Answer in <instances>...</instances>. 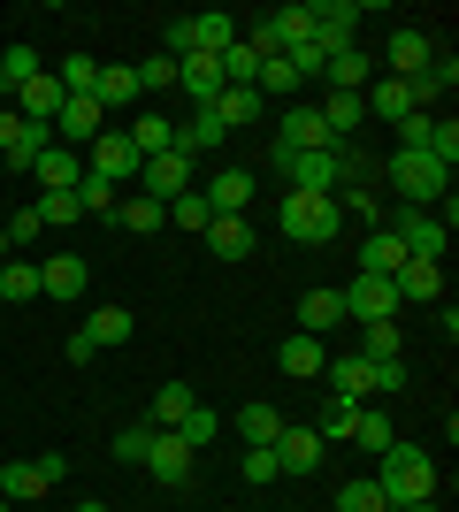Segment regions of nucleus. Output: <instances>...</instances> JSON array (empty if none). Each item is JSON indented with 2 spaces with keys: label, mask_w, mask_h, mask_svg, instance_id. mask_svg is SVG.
I'll list each match as a JSON object with an SVG mask.
<instances>
[{
  "label": "nucleus",
  "mask_w": 459,
  "mask_h": 512,
  "mask_svg": "<svg viewBox=\"0 0 459 512\" xmlns=\"http://www.w3.org/2000/svg\"><path fill=\"white\" fill-rule=\"evenodd\" d=\"M375 490H383V505H421V497H437V467H429V451L414 444H391L383 451V474H375Z\"/></svg>",
  "instance_id": "1"
},
{
  "label": "nucleus",
  "mask_w": 459,
  "mask_h": 512,
  "mask_svg": "<svg viewBox=\"0 0 459 512\" xmlns=\"http://www.w3.org/2000/svg\"><path fill=\"white\" fill-rule=\"evenodd\" d=\"M276 230L291 237V245H329V237L345 230V214H337V192H284V207H276Z\"/></svg>",
  "instance_id": "2"
},
{
  "label": "nucleus",
  "mask_w": 459,
  "mask_h": 512,
  "mask_svg": "<svg viewBox=\"0 0 459 512\" xmlns=\"http://www.w3.org/2000/svg\"><path fill=\"white\" fill-rule=\"evenodd\" d=\"M391 192L414 207H437V199H452V169H437L429 153H391Z\"/></svg>",
  "instance_id": "3"
},
{
  "label": "nucleus",
  "mask_w": 459,
  "mask_h": 512,
  "mask_svg": "<svg viewBox=\"0 0 459 512\" xmlns=\"http://www.w3.org/2000/svg\"><path fill=\"white\" fill-rule=\"evenodd\" d=\"M46 146H54V130H46V123H23L16 107H0V169H8V176H31V161H39Z\"/></svg>",
  "instance_id": "4"
},
{
  "label": "nucleus",
  "mask_w": 459,
  "mask_h": 512,
  "mask_svg": "<svg viewBox=\"0 0 459 512\" xmlns=\"http://www.w3.org/2000/svg\"><path fill=\"white\" fill-rule=\"evenodd\" d=\"M360 23H368V0H329V8H314V46L329 54H345V46H360Z\"/></svg>",
  "instance_id": "5"
},
{
  "label": "nucleus",
  "mask_w": 459,
  "mask_h": 512,
  "mask_svg": "<svg viewBox=\"0 0 459 512\" xmlns=\"http://www.w3.org/2000/svg\"><path fill=\"white\" fill-rule=\"evenodd\" d=\"M337 299H345V321H360V329L368 321H398V283L391 276H352Z\"/></svg>",
  "instance_id": "6"
},
{
  "label": "nucleus",
  "mask_w": 459,
  "mask_h": 512,
  "mask_svg": "<svg viewBox=\"0 0 459 512\" xmlns=\"http://www.w3.org/2000/svg\"><path fill=\"white\" fill-rule=\"evenodd\" d=\"M85 169L100 176V184H115V192H123V184L138 176V146H131V138H123V130L108 123V130H100V138L85 146Z\"/></svg>",
  "instance_id": "7"
},
{
  "label": "nucleus",
  "mask_w": 459,
  "mask_h": 512,
  "mask_svg": "<svg viewBox=\"0 0 459 512\" xmlns=\"http://www.w3.org/2000/svg\"><path fill=\"white\" fill-rule=\"evenodd\" d=\"M276 176H284L291 192H337V153H291V146H276Z\"/></svg>",
  "instance_id": "8"
},
{
  "label": "nucleus",
  "mask_w": 459,
  "mask_h": 512,
  "mask_svg": "<svg viewBox=\"0 0 459 512\" xmlns=\"http://www.w3.org/2000/svg\"><path fill=\"white\" fill-rule=\"evenodd\" d=\"M192 459H199V451L184 444V436H176V428H153L146 474H153V482H161V490H184V482H192Z\"/></svg>",
  "instance_id": "9"
},
{
  "label": "nucleus",
  "mask_w": 459,
  "mask_h": 512,
  "mask_svg": "<svg viewBox=\"0 0 459 512\" xmlns=\"http://www.w3.org/2000/svg\"><path fill=\"white\" fill-rule=\"evenodd\" d=\"M322 383H329V398H345V406H368V398H375V360H360V352H329Z\"/></svg>",
  "instance_id": "10"
},
{
  "label": "nucleus",
  "mask_w": 459,
  "mask_h": 512,
  "mask_svg": "<svg viewBox=\"0 0 459 512\" xmlns=\"http://www.w3.org/2000/svg\"><path fill=\"white\" fill-rule=\"evenodd\" d=\"M138 192L161 199V207H169V199H184V192H192V161H176V153H153V161H138Z\"/></svg>",
  "instance_id": "11"
},
{
  "label": "nucleus",
  "mask_w": 459,
  "mask_h": 512,
  "mask_svg": "<svg viewBox=\"0 0 459 512\" xmlns=\"http://www.w3.org/2000/svg\"><path fill=\"white\" fill-rule=\"evenodd\" d=\"M108 130V115H100V100H62V115H54V146H69V153H85L92 138Z\"/></svg>",
  "instance_id": "12"
},
{
  "label": "nucleus",
  "mask_w": 459,
  "mask_h": 512,
  "mask_svg": "<svg viewBox=\"0 0 459 512\" xmlns=\"http://www.w3.org/2000/svg\"><path fill=\"white\" fill-rule=\"evenodd\" d=\"M276 367H284L291 383H322V367H329V344H322V337H306V329H291V337L276 344Z\"/></svg>",
  "instance_id": "13"
},
{
  "label": "nucleus",
  "mask_w": 459,
  "mask_h": 512,
  "mask_svg": "<svg viewBox=\"0 0 459 512\" xmlns=\"http://www.w3.org/2000/svg\"><path fill=\"white\" fill-rule=\"evenodd\" d=\"M222 138H230V130H222V115H215V107H192V123H176L169 153H176V161H199V153H207V146H222Z\"/></svg>",
  "instance_id": "14"
},
{
  "label": "nucleus",
  "mask_w": 459,
  "mask_h": 512,
  "mask_svg": "<svg viewBox=\"0 0 459 512\" xmlns=\"http://www.w3.org/2000/svg\"><path fill=\"white\" fill-rule=\"evenodd\" d=\"M391 283H398V306H437L444 299V260H406Z\"/></svg>",
  "instance_id": "15"
},
{
  "label": "nucleus",
  "mask_w": 459,
  "mask_h": 512,
  "mask_svg": "<svg viewBox=\"0 0 459 512\" xmlns=\"http://www.w3.org/2000/svg\"><path fill=\"white\" fill-rule=\"evenodd\" d=\"M176 92H192V107H215L222 100V62L215 54H184L176 62Z\"/></svg>",
  "instance_id": "16"
},
{
  "label": "nucleus",
  "mask_w": 459,
  "mask_h": 512,
  "mask_svg": "<svg viewBox=\"0 0 459 512\" xmlns=\"http://www.w3.org/2000/svg\"><path fill=\"white\" fill-rule=\"evenodd\" d=\"M77 176H85V153H69V146H46L39 161H31V184H39V192H77Z\"/></svg>",
  "instance_id": "17"
},
{
  "label": "nucleus",
  "mask_w": 459,
  "mask_h": 512,
  "mask_svg": "<svg viewBox=\"0 0 459 512\" xmlns=\"http://www.w3.org/2000/svg\"><path fill=\"white\" fill-rule=\"evenodd\" d=\"M452 85H459V62H452V54H437V62L421 69V77H406V100H414L421 115H437V100H444Z\"/></svg>",
  "instance_id": "18"
},
{
  "label": "nucleus",
  "mask_w": 459,
  "mask_h": 512,
  "mask_svg": "<svg viewBox=\"0 0 459 512\" xmlns=\"http://www.w3.org/2000/svg\"><path fill=\"white\" fill-rule=\"evenodd\" d=\"M253 192H261V184H253V169H222L215 184H199V199H207L215 214H245V207H253Z\"/></svg>",
  "instance_id": "19"
},
{
  "label": "nucleus",
  "mask_w": 459,
  "mask_h": 512,
  "mask_svg": "<svg viewBox=\"0 0 459 512\" xmlns=\"http://www.w3.org/2000/svg\"><path fill=\"white\" fill-rule=\"evenodd\" d=\"M85 260L77 253H54V260H39V299H77V291H85Z\"/></svg>",
  "instance_id": "20"
},
{
  "label": "nucleus",
  "mask_w": 459,
  "mask_h": 512,
  "mask_svg": "<svg viewBox=\"0 0 459 512\" xmlns=\"http://www.w3.org/2000/svg\"><path fill=\"white\" fill-rule=\"evenodd\" d=\"M199 237H207V253H215V260H245V253H253V222H245V214H215Z\"/></svg>",
  "instance_id": "21"
},
{
  "label": "nucleus",
  "mask_w": 459,
  "mask_h": 512,
  "mask_svg": "<svg viewBox=\"0 0 459 512\" xmlns=\"http://www.w3.org/2000/svg\"><path fill=\"white\" fill-rule=\"evenodd\" d=\"M62 100H69V92H62V85H54V77H46V69H39V77H31V85L16 92V115H23V123H46V130H54V115H62Z\"/></svg>",
  "instance_id": "22"
},
{
  "label": "nucleus",
  "mask_w": 459,
  "mask_h": 512,
  "mask_svg": "<svg viewBox=\"0 0 459 512\" xmlns=\"http://www.w3.org/2000/svg\"><path fill=\"white\" fill-rule=\"evenodd\" d=\"M276 467H284V474H314V467H322V436L284 421V436H276Z\"/></svg>",
  "instance_id": "23"
},
{
  "label": "nucleus",
  "mask_w": 459,
  "mask_h": 512,
  "mask_svg": "<svg viewBox=\"0 0 459 512\" xmlns=\"http://www.w3.org/2000/svg\"><path fill=\"white\" fill-rule=\"evenodd\" d=\"M368 77H375V62L360 54V46H345V54L322 62V92H368Z\"/></svg>",
  "instance_id": "24"
},
{
  "label": "nucleus",
  "mask_w": 459,
  "mask_h": 512,
  "mask_svg": "<svg viewBox=\"0 0 459 512\" xmlns=\"http://www.w3.org/2000/svg\"><path fill=\"white\" fill-rule=\"evenodd\" d=\"M391 77H421V69L437 62V46H429V31H391Z\"/></svg>",
  "instance_id": "25"
},
{
  "label": "nucleus",
  "mask_w": 459,
  "mask_h": 512,
  "mask_svg": "<svg viewBox=\"0 0 459 512\" xmlns=\"http://www.w3.org/2000/svg\"><path fill=\"white\" fill-rule=\"evenodd\" d=\"M406 268V245H398V230L383 222V230H368V245H360V276H398Z\"/></svg>",
  "instance_id": "26"
},
{
  "label": "nucleus",
  "mask_w": 459,
  "mask_h": 512,
  "mask_svg": "<svg viewBox=\"0 0 459 512\" xmlns=\"http://www.w3.org/2000/svg\"><path fill=\"white\" fill-rule=\"evenodd\" d=\"M46 490H54V482H46L39 459H8V467H0V497H8V505H31V497H46Z\"/></svg>",
  "instance_id": "27"
},
{
  "label": "nucleus",
  "mask_w": 459,
  "mask_h": 512,
  "mask_svg": "<svg viewBox=\"0 0 459 512\" xmlns=\"http://www.w3.org/2000/svg\"><path fill=\"white\" fill-rule=\"evenodd\" d=\"M360 123H368V107H360V92H322V130L337 138V146H345V138H352Z\"/></svg>",
  "instance_id": "28"
},
{
  "label": "nucleus",
  "mask_w": 459,
  "mask_h": 512,
  "mask_svg": "<svg viewBox=\"0 0 459 512\" xmlns=\"http://www.w3.org/2000/svg\"><path fill=\"white\" fill-rule=\"evenodd\" d=\"M337 321H345V299H337V291H306V299H299V329H306V337L329 344V329H337Z\"/></svg>",
  "instance_id": "29"
},
{
  "label": "nucleus",
  "mask_w": 459,
  "mask_h": 512,
  "mask_svg": "<svg viewBox=\"0 0 459 512\" xmlns=\"http://www.w3.org/2000/svg\"><path fill=\"white\" fill-rule=\"evenodd\" d=\"M85 337L108 352V344H131L138 337V321H131V306H92V321H85Z\"/></svg>",
  "instance_id": "30"
},
{
  "label": "nucleus",
  "mask_w": 459,
  "mask_h": 512,
  "mask_svg": "<svg viewBox=\"0 0 459 512\" xmlns=\"http://www.w3.org/2000/svg\"><path fill=\"white\" fill-rule=\"evenodd\" d=\"M115 222H123L131 237H153L161 222H169V207H161V199H146V192H131V199H115Z\"/></svg>",
  "instance_id": "31"
},
{
  "label": "nucleus",
  "mask_w": 459,
  "mask_h": 512,
  "mask_svg": "<svg viewBox=\"0 0 459 512\" xmlns=\"http://www.w3.org/2000/svg\"><path fill=\"white\" fill-rule=\"evenodd\" d=\"M92 100H100V115H115V107H131V100H138V77H131V62H108V69H100V85H92Z\"/></svg>",
  "instance_id": "32"
},
{
  "label": "nucleus",
  "mask_w": 459,
  "mask_h": 512,
  "mask_svg": "<svg viewBox=\"0 0 459 512\" xmlns=\"http://www.w3.org/2000/svg\"><path fill=\"white\" fill-rule=\"evenodd\" d=\"M230 39H238V16H222V8H199L192 16V46L199 54H222Z\"/></svg>",
  "instance_id": "33"
},
{
  "label": "nucleus",
  "mask_w": 459,
  "mask_h": 512,
  "mask_svg": "<svg viewBox=\"0 0 459 512\" xmlns=\"http://www.w3.org/2000/svg\"><path fill=\"white\" fill-rule=\"evenodd\" d=\"M268 31H276V46H306L314 39V8H306V0H291V8H276V16H268Z\"/></svg>",
  "instance_id": "34"
},
{
  "label": "nucleus",
  "mask_w": 459,
  "mask_h": 512,
  "mask_svg": "<svg viewBox=\"0 0 459 512\" xmlns=\"http://www.w3.org/2000/svg\"><path fill=\"white\" fill-rule=\"evenodd\" d=\"M192 406H199V398H192V383H161V390H153V413H146V428H176Z\"/></svg>",
  "instance_id": "35"
},
{
  "label": "nucleus",
  "mask_w": 459,
  "mask_h": 512,
  "mask_svg": "<svg viewBox=\"0 0 459 512\" xmlns=\"http://www.w3.org/2000/svg\"><path fill=\"white\" fill-rule=\"evenodd\" d=\"M215 115H222V130H245V123H261V92L253 85H230L215 100Z\"/></svg>",
  "instance_id": "36"
},
{
  "label": "nucleus",
  "mask_w": 459,
  "mask_h": 512,
  "mask_svg": "<svg viewBox=\"0 0 459 512\" xmlns=\"http://www.w3.org/2000/svg\"><path fill=\"white\" fill-rule=\"evenodd\" d=\"M123 138H131V146H138V161H153V153H169L176 123H169V115H138V123L123 130Z\"/></svg>",
  "instance_id": "37"
},
{
  "label": "nucleus",
  "mask_w": 459,
  "mask_h": 512,
  "mask_svg": "<svg viewBox=\"0 0 459 512\" xmlns=\"http://www.w3.org/2000/svg\"><path fill=\"white\" fill-rule=\"evenodd\" d=\"M337 214L360 222V230H383V199H375L368 184H345V192H337Z\"/></svg>",
  "instance_id": "38"
},
{
  "label": "nucleus",
  "mask_w": 459,
  "mask_h": 512,
  "mask_svg": "<svg viewBox=\"0 0 459 512\" xmlns=\"http://www.w3.org/2000/svg\"><path fill=\"white\" fill-rule=\"evenodd\" d=\"M0 299H8V306L39 299V268H31V260H16V253H8V260H0Z\"/></svg>",
  "instance_id": "39"
},
{
  "label": "nucleus",
  "mask_w": 459,
  "mask_h": 512,
  "mask_svg": "<svg viewBox=\"0 0 459 512\" xmlns=\"http://www.w3.org/2000/svg\"><path fill=\"white\" fill-rule=\"evenodd\" d=\"M215 62H222V92H230V85H253V77H261V54H253L245 39H230Z\"/></svg>",
  "instance_id": "40"
},
{
  "label": "nucleus",
  "mask_w": 459,
  "mask_h": 512,
  "mask_svg": "<svg viewBox=\"0 0 459 512\" xmlns=\"http://www.w3.org/2000/svg\"><path fill=\"white\" fill-rule=\"evenodd\" d=\"M54 85H62L69 100H92V85H100V62H92V54H69V62L54 69Z\"/></svg>",
  "instance_id": "41"
},
{
  "label": "nucleus",
  "mask_w": 459,
  "mask_h": 512,
  "mask_svg": "<svg viewBox=\"0 0 459 512\" xmlns=\"http://www.w3.org/2000/svg\"><path fill=\"white\" fill-rule=\"evenodd\" d=\"M39 46H8V54H0V85H8V92H23V85H31V77H39Z\"/></svg>",
  "instance_id": "42"
},
{
  "label": "nucleus",
  "mask_w": 459,
  "mask_h": 512,
  "mask_svg": "<svg viewBox=\"0 0 459 512\" xmlns=\"http://www.w3.org/2000/svg\"><path fill=\"white\" fill-rule=\"evenodd\" d=\"M238 436H245V444H276V436H284V413H276V406H245Z\"/></svg>",
  "instance_id": "43"
},
{
  "label": "nucleus",
  "mask_w": 459,
  "mask_h": 512,
  "mask_svg": "<svg viewBox=\"0 0 459 512\" xmlns=\"http://www.w3.org/2000/svg\"><path fill=\"white\" fill-rule=\"evenodd\" d=\"M115 199H123V192H115V184H100V176H77V214H108V222H115Z\"/></svg>",
  "instance_id": "44"
},
{
  "label": "nucleus",
  "mask_w": 459,
  "mask_h": 512,
  "mask_svg": "<svg viewBox=\"0 0 459 512\" xmlns=\"http://www.w3.org/2000/svg\"><path fill=\"white\" fill-rule=\"evenodd\" d=\"M398 337H406L398 321H368L360 329V360H398Z\"/></svg>",
  "instance_id": "45"
},
{
  "label": "nucleus",
  "mask_w": 459,
  "mask_h": 512,
  "mask_svg": "<svg viewBox=\"0 0 459 512\" xmlns=\"http://www.w3.org/2000/svg\"><path fill=\"white\" fill-rule=\"evenodd\" d=\"M169 222H176V230H207V222H215V207H207V199H199V184H192V192H184V199H169Z\"/></svg>",
  "instance_id": "46"
},
{
  "label": "nucleus",
  "mask_w": 459,
  "mask_h": 512,
  "mask_svg": "<svg viewBox=\"0 0 459 512\" xmlns=\"http://www.w3.org/2000/svg\"><path fill=\"white\" fill-rule=\"evenodd\" d=\"M337 512H391V505H383V490H375V474H360V482L337 490Z\"/></svg>",
  "instance_id": "47"
},
{
  "label": "nucleus",
  "mask_w": 459,
  "mask_h": 512,
  "mask_svg": "<svg viewBox=\"0 0 459 512\" xmlns=\"http://www.w3.org/2000/svg\"><path fill=\"white\" fill-rule=\"evenodd\" d=\"M46 222H39V207H16V214H0V237H8V253H23L31 237H39Z\"/></svg>",
  "instance_id": "48"
},
{
  "label": "nucleus",
  "mask_w": 459,
  "mask_h": 512,
  "mask_svg": "<svg viewBox=\"0 0 459 512\" xmlns=\"http://www.w3.org/2000/svg\"><path fill=\"white\" fill-rule=\"evenodd\" d=\"M245 482H253V490L284 482V467H276V444H245Z\"/></svg>",
  "instance_id": "49"
},
{
  "label": "nucleus",
  "mask_w": 459,
  "mask_h": 512,
  "mask_svg": "<svg viewBox=\"0 0 459 512\" xmlns=\"http://www.w3.org/2000/svg\"><path fill=\"white\" fill-rule=\"evenodd\" d=\"M352 421H360V406L329 398V406H322V428H314V436H322V444H345V436H352Z\"/></svg>",
  "instance_id": "50"
},
{
  "label": "nucleus",
  "mask_w": 459,
  "mask_h": 512,
  "mask_svg": "<svg viewBox=\"0 0 459 512\" xmlns=\"http://www.w3.org/2000/svg\"><path fill=\"white\" fill-rule=\"evenodd\" d=\"M131 77H138V92H176V62H169V54H146Z\"/></svg>",
  "instance_id": "51"
},
{
  "label": "nucleus",
  "mask_w": 459,
  "mask_h": 512,
  "mask_svg": "<svg viewBox=\"0 0 459 512\" xmlns=\"http://www.w3.org/2000/svg\"><path fill=\"white\" fill-rule=\"evenodd\" d=\"M352 444H368V451H391L398 436H391V421H383V413H368V406H360V421H352Z\"/></svg>",
  "instance_id": "52"
},
{
  "label": "nucleus",
  "mask_w": 459,
  "mask_h": 512,
  "mask_svg": "<svg viewBox=\"0 0 459 512\" xmlns=\"http://www.w3.org/2000/svg\"><path fill=\"white\" fill-rule=\"evenodd\" d=\"M146 451H153V428L146 421H131L123 436H115V459H123V467H146Z\"/></svg>",
  "instance_id": "53"
},
{
  "label": "nucleus",
  "mask_w": 459,
  "mask_h": 512,
  "mask_svg": "<svg viewBox=\"0 0 459 512\" xmlns=\"http://www.w3.org/2000/svg\"><path fill=\"white\" fill-rule=\"evenodd\" d=\"M215 413H207V406H192V413H184V421H176V436H184V444H192V451H207V444H215Z\"/></svg>",
  "instance_id": "54"
},
{
  "label": "nucleus",
  "mask_w": 459,
  "mask_h": 512,
  "mask_svg": "<svg viewBox=\"0 0 459 512\" xmlns=\"http://www.w3.org/2000/svg\"><path fill=\"white\" fill-rule=\"evenodd\" d=\"M39 222H46V230L77 222V192H39Z\"/></svg>",
  "instance_id": "55"
},
{
  "label": "nucleus",
  "mask_w": 459,
  "mask_h": 512,
  "mask_svg": "<svg viewBox=\"0 0 459 512\" xmlns=\"http://www.w3.org/2000/svg\"><path fill=\"white\" fill-rule=\"evenodd\" d=\"M92 360H100V344H92L85 329H69V367H92Z\"/></svg>",
  "instance_id": "56"
},
{
  "label": "nucleus",
  "mask_w": 459,
  "mask_h": 512,
  "mask_svg": "<svg viewBox=\"0 0 459 512\" xmlns=\"http://www.w3.org/2000/svg\"><path fill=\"white\" fill-rule=\"evenodd\" d=\"M375 390H406V360H375Z\"/></svg>",
  "instance_id": "57"
},
{
  "label": "nucleus",
  "mask_w": 459,
  "mask_h": 512,
  "mask_svg": "<svg viewBox=\"0 0 459 512\" xmlns=\"http://www.w3.org/2000/svg\"><path fill=\"white\" fill-rule=\"evenodd\" d=\"M398 512H444V505H437V497H421V505H398Z\"/></svg>",
  "instance_id": "58"
},
{
  "label": "nucleus",
  "mask_w": 459,
  "mask_h": 512,
  "mask_svg": "<svg viewBox=\"0 0 459 512\" xmlns=\"http://www.w3.org/2000/svg\"><path fill=\"white\" fill-rule=\"evenodd\" d=\"M77 512H108V505H77Z\"/></svg>",
  "instance_id": "59"
},
{
  "label": "nucleus",
  "mask_w": 459,
  "mask_h": 512,
  "mask_svg": "<svg viewBox=\"0 0 459 512\" xmlns=\"http://www.w3.org/2000/svg\"><path fill=\"white\" fill-rule=\"evenodd\" d=\"M0 260H8V237H0Z\"/></svg>",
  "instance_id": "60"
}]
</instances>
